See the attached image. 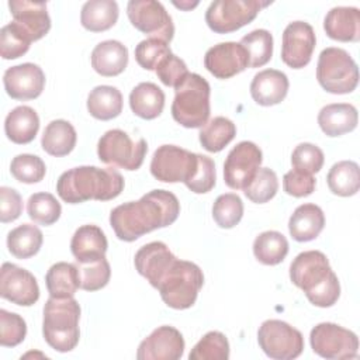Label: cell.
Wrapping results in <instances>:
<instances>
[{"label":"cell","mask_w":360,"mask_h":360,"mask_svg":"<svg viewBox=\"0 0 360 360\" xmlns=\"http://www.w3.org/2000/svg\"><path fill=\"white\" fill-rule=\"evenodd\" d=\"M180 214L177 197L167 190H152L138 201L117 205L110 214V225L115 236L134 242L145 233L172 225Z\"/></svg>","instance_id":"1"},{"label":"cell","mask_w":360,"mask_h":360,"mask_svg":"<svg viewBox=\"0 0 360 360\" xmlns=\"http://www.w3.org/2000/svg\"><path fill=\"white\" fill-rule=\"evenodd\" d=\"M124 190V177L117 169L79 166L63 172L56 183L58 195L68 204L89 200L108 201Z\"/></svg>","instance_id":"2"},{"label":"cell","mask_w":360,"mask_h":360,"mask_svg":"<svg viewBox=\"0 0 360 360\" xmlns=\"http://www.w3.org/2000/svg\"><path fill=\"white\" fill-rule=\"evenodd\" d=\"M290 278L315 307L329 308L340 297L338 276L330 269L325 253L319 250H307L297 255L290 264Z\"/></svg>","instance_id":"3"},{"label":"cell","mask_w":360,"mask_h":360,"mask_svg":"<svg viewBox=\"0 0 360 360\" xmlns=\"http://www.w3.org/2000/svg\"><path fill=\"white\" fill-rule=\"evenodd\" d=\"M80 305L73 298L49 297L44 307L42 335L45 342L56 352L66 353L76 347L79 330Z\"/></svg>","instance_id":"4"},{"label":"cell","mask_w":360,"mask_h":360,"mask_svg":"<svg viewBox=\"0 0 360 360\" xmlns=\"http://www.w3.org/2000/svg\"><path fill=\"white\" fill-rule=\"evenodd\" d=\"M210 83L197 73H190L174 87L172 103L173 120L184 128H201L208 122Z\"/></svg>","instance_id":"5"},{"label":"cell","mask_w":360,"mask_h":360,"mask_svg":"<svg viewBox=\"0 0 360 360\" xmlns=\"http://www.w3.org/2000/svg\"><path fill=\"white\" fill-rule=\"evenodd\" d=\"M202 284L204 274L195 263L176 259L159 281L156 290L167 307L187 309L194 305Z\"/></svg>","instance_id":"6"},{"label":"cell","mask_w":360,"mask_h":360,"mask_svg":"<svg viewBox=\"0 0 360 360\" xmlns=\"http://www.w3.org/2000/svg\"><path fill=\"white\" fill-rule=\"evenodd\" d=\"M316 79L325 91L347 94L357 87L359 68L347 51L329 46L319 53Z\"/></svg>","instance_id":"7"},{"label":"cell","mask_w":360,"mask_h":360,"mask_svg":"<svg viewBox=\"0 0 360 360\" xmlns=\"http://www.w3.org/2000/svg\"><path fill=\"white\" fill-rule=\"evenodd\" d=\"M148 152V143L143 138L132 141L122 129H110L97 143L98 159L110 166L125 170H138Z\"/></svg>","instance_id":"8"},{"label":"cell","mask_w":360,"mask_h":360,"mask_svg":"<svg viewBox=\"0 0 360 360\" xmlns=\"http://www.w3.org/2000/svg\"><path fill=\"white\" fill-rule=\"evenodd\" d=\"M270 1L215 0L205 11V22L217 34H229L252 22Z\"/></svg>","instance_id":"9"},{"label":"cell","mask_w":360,"mask_h":360,"mask_svg":"<svg viewBox=\"0 0 360 360\" xmlns=\"http://www.w3.org/2000/svg\"><path fill=\"white\" fill-rule=\"evenodd\" d=\"M257 342L264 354L274 360H291L304 350L302 333L280 319L264 321L259 326Z\"/></svg>","instance_id":"10"},{"label":"cell","mask_w":360,"mask_h":360,"mask_svg":"<svg viewBox=\"0 0 360 360\" xmlns=\"http://www.w3.org/2000/svg\"><path fill=\"white\" fill-rule=\"evenodd\" d=\"M198 167V153H193L176 145L159 146L150 160L152 176L163 183L187 184Z\"/></svg>","instance_id":"11"},{"label":"cell","mask_w":360,"mask_h":360,"mask_svg":"<svg viewBox=\"0 0 360 360\" xmlns=\"http://www.w3.org/2000/svg\"><path fill=\"white\" fill-rule=\"evenodd\" d=\"M312 350L329 360L354 359L359 354V338L354 332L332 322H322L309 333Z\"/></svg>","instance_id":"12"},{"label":"cell","mask_w":360,"mask_h":360,"mask_svg":"<svg viewBox=\"0 0 360 360\" xmlns=\"http://www.w3.org/2000/svg\"><path fill=\"white\" fill-rule=\"evenodd\" d=\"M127 15L131 24L141 32L165 42L174 35L172 17L162 3L155 0H131L127 4Z\"/></svg>","instance_id":"13"},{"label":"cell","mask_w":360,"mask_h":360,"mask_svg":"<svg viewBox=\"0 0 360 360\" xmlns=\"http://www.w3.org/2000/svg\"><path fill=\"white\" fill-rule=\"evenodd\" d=\"M263 160L260 148L250 142L236 143L224 163V181L232 190H243L256 176Z\"/></svg>","instance_id":"14"},{"label":"cell","mask_w":360,"mask_h":360,"mask_svg":"<svg viewBox=\"0 0 360 360\" xmlns=\"http://www.w3.org/2000/svg\"><path fill=\"white\" fill-rule=\"evenodd\" d=\"M315 45L316 37L312 25L305 21H292L283 32L281 59L291 69H302L311 62Z\"/></svg>","instance_id":"15"},{"label":"cell","mask_w":360,"mask_h":360,"mask_svg":"<svg viewBox=\"0 0 360 360\" xmlns=\"http://www.w3.org/2000/svg\"><path fill=\"white\" fill-rule=\"evenodd\" d=\"M0 295L15 305L31 307L39 298V287L28 270L6 262L0 270Z\"/></svg>","instance_id":"16"},{"label":"cell","mask_w":360,"mask_h":360,"mask_svg":"<svg viewBox=\"0 0 360 360\" xmlns=\"http://www.w3.org/2000/svg\"><path fill=\"white\" fill-rule=\"evenodd\" d=\"M184 339L180 330L163 325L145 338L136 352L138 360H179L184 353Z\"/></svg>","instance_id":"17"},{"label":"cell","mask_w":360,"mask_h":360,"mask_svg":"<svg viewBox=\"0 0 360 360\" xmlns=\"http://www.w3.org/2000/svg\"><path fill=\"white\" fill-rule=\"evenodd\" d=\"M204 66L214 77L225 80L249 68V59L239 42H221L205 52Z\"/></svg>","instance_id":"18"},{"label":"cell","mask_w":360,"mask_h":360,"mask_svg":"<svg viewBox=\"0 0 360 360\" xmlns=\"http://www.w3.org/2000/svg\"><path fill=\"white\" fill-rule=\"evenodd\" d=\"M6 93L14 100H34L41 96L45 75L35 63H21L8 68L3 75Z\"/></svg>","instance_id":"19"},{"label":"cell","mask_w":360,"mask_h":360,"mask_svg":"<svg viewBox=\"0 0 360 360\" xmlns=\"http://www.w3.org/2000/svg\"><path fill=\"white\" fill-rule=\"evenodd\" d=\"M176 259L177 257L170 252L166 243L155 240L139 248V250L135 253L134 264L138 273L156 288Z\"/></svg>","instance_id":"20"},{"label":"cell","mask_w":360,"mask_h":360,"mask_svg":"<svg viewBox=\"0 0 360 360\" xmlns=\"http://www.w3.org/2000/svg\"><path fill=\"white\" fill-rule=\"evenodd\" d=\"M8 8L13 21L21 25L32 41L44 38L51 30V17L46 11L45 1L11 0L8 1Z\"/></svg>","instance_id":"21"},{"label":"cell","mask_w":360,"mask_h":360,"mask_svg":"<svg viewBox=\"0 0 360 360\" xmlns=\"http://www.w3.org/2000/svg\"><path fill=\"white\" fill-rule=\"evenodd\" d=\"M288 77L277 69H264L255 75L250 83L252 98L263 107H270L281 103L288 93Z\"/></svg>","instance_id":"22"},{"label":"cell","mask_w":360,"mask_h":360,"mask_svg":"<svg viewBox=\"0 0 360 360\" xmlns=\"http://www.w3.org/2000/svg\"><path fill=\"white\" fill-rule=\"evenodd\" d=\"M326 35L340 42L360 39V10L357 7H333L323 20Z\"/></svg>","instance_id":"23"},{"label":"cell","mask_w":360,"mask_h":360,"mask_svg":"<svg viewBox=\"0 0 360 360\" xmlns=\"http://www.w3.org/2000/svg\"><path fill=\"white\" fill-rule=\"evenodd\" d=\"M107 248L108 242L103 229L90 224L77 228L70 240V250L77 263L104 257Z\"/></svg>","instance_id":"24"},{"label":"cell","mask_w":360,"mask_h":360,"mask_svg":"<svg viewBox=\"0 0 360 360\" xmlns=\"http://www.w3.org/2000/svg\"><path fill=\"white\" fill-rule=\"evenodd\" d=\"M127 65L128 49L120 41H103L97 44L91 51V66L98 75L104 77H114L121 75Z\"/></svg>","instance_id":"25"},{"label":"cell","mask_w":360,"mask_h":360,"mask_svg":"<svg viewBox=\"0 0 360 360\" xmlns=\"http://www.w3.org/2000/svg\"><path fill=\"white\" fill-rule=\"evenodd\" d=\"M325 226V215L316 204H302L294 210L288 221V231L294 240L309 242L319 236Z\"/></svg>","instance_id":"26"},{"label":"cell","mask_w":360,"mask_h":360,"mask_svg":"<svg viewBox=\"0 0 360 360\" xmlns=\"http://www.w3.org/2000/svg\"><path fill=\"white\" fill-rule=\"evenodd\" d=\"M357 110L349 103L328 104L318 114V124L322 132L332 138L352 132L357 127Z\"/></svg>","instance_id":"27"},{"label":"cell","mask_w":360,"mask_h":360,"mask_svg":"<svg viewBox=\"0 0 360 360\" xmlns=\"http://www.w3.org/2000/svg\"><path fill=\"white\" fill-rule=\"evenodd\" d=\"M39 129V117L28 105L13 108L4 120V132L7 138L18 145L30 143L35 139Z\"/></svg>","instance_id":"28"},{"label":"cell","mask_w":360,"mask_h":360,"mask_svg":"<svg viewBox=\"0 0 360 360\" xmlns=\"http://www.w3.org/2000/svg\"><path fill=\"white\" fill-rule=\"evenodd\" d=\"M129 107L136 117L142 120H155L163 111L165 93L158 84L142 82L129 93Z\"/></svg>","instance_id":"29"},{"label":"cell","mask_w":360,"mask_h":360,"mask_svg":"<svg viewBox=\"0 0 360 360\" xmlns=\"http://www.w3.org/2000/svg\"><path fill=\"white\" fill-rule=\"evenodd\" d=\"M76 141V129L69 121L53 120L44 129L41 146L48 155L62 158L69 155L75 149Z\"/></svg>","instance_id":"30"},{"label":"cell","mask_w":360,"mask_h":360,"mask_svg":"<svg viewBox=\"0 0 360 360\" xmlns=\"http://www.w3.org/2000/svg\"><path fill=\"white\" fill-rule=\"evenodd\" d=\"M120 8L114 0H89L80 11L82 25L91 32H103L115 25Z\"/></svg>","instance_id":"31"},{"label":"cell","mask_w":360,"mask_h":360,"mask_svg":"<svg viewBox=\"0 0 360 360\" xmlns=\"http://www.w3.org/2000/svg\"><path fill=\"white\" fill-rule=\"evenodd\" d=\"M87 111L100 121L118 117L122 111V94L114 86H97L87 96Z\"/></svg>","instance_id":"32"},{"label":"cell","mask_w":360,"mask_h":360,"mask_svg":"<svg viewBox=\"0 0 360 360\" xmlns=\"http://www.w3.org/2000/svg\"><path fill=\"white\" fill-rule=\"evenodd\" d=\"M45 283L51 297H73L77 288H80L77 266L68 262H58L52 264L45 276Z\"/></svg>","instance_id":"33"},{"label":"cell","mask_w":360,"mask_h":360,"mask_svg":"<svg viewBox=\"0 0 360 360\" xmlns=\"http://www.w3.org/2000/svg\"><path fill=\"white\" fill-rule=\"evenodd\" d=\"M44 242L42 232L32 224H21L7 235L8 252L17 259H30L35 256Z\"/></svg>","instance_id":"34"},{"label":"cell","mask_w":360,"mask_h":360,"mask_svg":"<svg viewBox=\"0 0 360 360\" xmlns=\"http://www.w3.org/2000/svg\"><path fill=\"white\" fill-rule=\"evenodd\" d=\"M328 187L335 195L350 197L360 188V169L353 160H340L335 163L326 176Z\"/></svg>","instance_id":"35"},{"label":"cell","mask_w":360,"mask_h":360,"mask_svg":"<svg viewBox=\"0 0 360 360\" xmlns=\"http://www.w3.org/2000/svg\"><path fill=\"white\" fill-rule=\"evenodd\" d=\"M287 253L288 240L281 232L264 231L253 242V255L262 264L276 266L285 259Z\"/></svg>","instance_id":"36"},{"label":"cell","mask_w":360,"mask_h":360,"mask_svg":"<svg viewBox=\"0 0 360 360\" xmlns=\"http://www.w3.org/2000/svg\"><path fill=\"white\" fill-rule=\"evenodd\" d=\"M236 135L235 124L226 117H214L198 134L201 146L212 153L221 152Z\"/></svg>","instance_id":"37"},{"label":"cell","mask_w":360,"mask_h":360,"mask_svg":"<svg viewBox=\"0 0 360 360\" xmlns=\"http://www.w3.org/2000/svg\"><path fill=\"white\" fill-rule=\"evenodd\" d=\"M239 44L248 53L249 68H262L271 59L273 35L267 30H253L242 37Z\"/></svg>","instance_id":"38"},{"label":"cell","mask_w":360,"mask_h":360,"mask_svg":"<svg viewBox=\"0 0 360 360\" xmlns=\"http://www.w3.org/2000/svg\"><path fill=\"white\" fill-rule=\"evenodd\" d=\"M32 39L28 32L11 21L0 30V55L3 59H17L27 53Z\"/></svg>","instance_id":"39"},{"label":"cell","mask_w":360,"mask_h":360,"mask_svg":"<svg viewBox=\"0 0 360 360\" xmlns=\"http://www.w3.org/2000/svg\"><path fill=\"white\" fill-rule=\"evenodd\" d=\"M190 360H228L229 342L226 336L218 330L207 332L191 349Z\"/></svg>","instance_id":"40"},{"label":"cell","mask_w":360,"mask_h":360,"mask_svg":"<svg viewBox=\"0 0 360 360\" xmlns=\"http://www.w3.org/2000/svg\"><path fill=\"white\" fill-rule=\"evenodd\" d=\"M27 212L34 222L48 226L59 219L62 207L51 193H35L27 201Z\"/></svg>","instance_id":"41"},{"label":"cell","mask_w":360,"mask_h":360,"mask_svg":"<svg viewBox=\"0 0 360 360\" xmlns=\"http://www.w3.org/2000/svg\"><path fill=\"white\" fill-rule=\"evenodd\" d=\"M243 217V202L235 193H225L217 197L212 205V218L219 228L231 229Z\"/></svg>","instance_id":"42"},{"label":"cell","mask_w":360,"mask_h":360,"mask_svg":"<svg viewBox=\"0 0 360 360\" xmlns=\"http://www.w3.org/2000/svg\"><path fill=\"white\" fill-rule=\"evenodd\" d=\"M76 266L79 271V281L82 290L91 292L101 290L108 284L111 277V267L105 256L86 263L76 262Z\"/></svg>","instance_id":"43"},{"label":"cell","mask_w":360,"mask_h":360,"mask_svg":"<svg viewBox=\"0 0 360 360\" xmlns=\"http://www.w3.org/2000/svg\"><path fill=\"white\" fill-rule=\"evenodd\" d=\"M10 173L20 183L34 184L39 183L45 177L46 166L39 156L31 153H21L11 160Z\"/></svg>","instance_id":"44"},{"label":"cell","mask_w":360,"mask_h":360,"mask_svg":"<svg viewBox=\"0 0 360 360\" xmlns=\"http://www.w3.org/2000/svg\"><path fill=\"white\" fill-rule=\"evenodd\" d=\"M278 191L277 174L269 167H260L253 180L243 188L245 195L256 204L270 201Z\"/></svg>","instance_id":"45"},{"label":"cell","mask_w":360,"mask_h":360,"mask_svg":"<svg viewBox=\"0 0 360 360\" xmlns=\"http://www.w3.org/2000/svg\"><path fill=\"white\" fill-rule=\"evenodd\" d=\"M27 335V323L18 314L0 309V345L14 347L20 345Z\"/></svg>","instance_id":"46"},{"label":"cell","mask_w":360,"mask_h":360,"mask_svg":"<svg viewBox=\"0 0 360 360\" xmlns=\"http://www.w3.org/2000/svg\"><path fill=\"white\" fill-rule=\"evenodd\" d=\"M170 52L172 51L167 42L156 38H148L136 45L135 60L145 70H155L162 58H165Z\"/></svg>","instance_id":"47"},{"label":"cell","mask_w":360,"mask_h":360,"mask_svg":"<svg viewBox=\"0 0 360 360\" xmlns=\"http://www.w3.org/2000/svg\"><path fill=\"white\" fill-rule=\"evenodd\" d=\"M323 162H325V156L322 149L309 142H302L297 145L291 155L292 167L311 174L318 173L322 169Z\"/></svg>","instance_id":"48"},{"label":"cell","mask_w":360,"mask_h":360,"mask_svg":"<svg viewBox=\"0 0 360 360\" xmlns=\"http://www.w3.org/2000/svg\"><path fill=\"white\" fill-rule=\"evenodd\" d=\"M155 73L165 86L176 87L188 75V69L183 59L170 52L158 63Z\"/></svg>","instance_id":"49"},{"label":"cell","mask_w":360,"mask_h":360,"mask_svg":"<svg viewBox=\"0 0 360 360\" xmlns=\"http://www.w3.org/2000/svg\"><path fill=\"white\" fill-rule=\"evenodd\" d=\"M217 173L215 163L210 156L198 153V167L193 179L186 184L187 188L195 194H205L215 186Z\"/></svg>","instance_id":"50"},{"label":"cell","mask_w":360,"mask_h":360,"mask_svg":"<svg viewBox=\"0 0 360 360\" xmlns=\"http://www.w3.org/2000/svg\"><path fill=\"white\" fill-rule=\"evenodd\" d=\"M316 180L311 173L291 169L283 177V188L288 195L301 198L314 193Z\"/></svg>","instance_id":"51"},{"label":"cell","mask_w":360,"mask_h":360,"mask_svg":"<svg viewBox=\"0 0 360 360\" xmlns=\"http://www.w3.org/2000/svg\"><path fill=\"white\" fill-rule=\"evenodd\" d=\"M22 212V198L11 187H0V221L3 224L15 221Z\"/></svg>","instance_id":"52"},{"label":"cell","mask_w":360,"mask_h":360,"mask_svg":"<svg viewBox=\"0 0 360 360\" xmlns=\"http://www.w3.org/2000/svg\"><path fill=\"white\" fill-rule=\"evenodd\" d=\"M173 4H174L176 7H179V8H181V10H191V8H194L195 6H198V1H194V3H190V1H180V3L173 1Z\"/></svg>","instance_id":"53"}]
</instances>
